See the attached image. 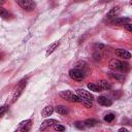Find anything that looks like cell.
I'll return each instance as SVG.
<instances>
[{
	"instance_id": "obj_24",
	"label": "cell",
	"mask_w": 132,
	"mask_h": 132,
	"mask_svg": "<svg viewBox=\"0 0 132 132\" xmlns=\"http://www.w3.org/2000/svg\"><path fill=\"white\" fill-rule=\"evenodd\" d=\"M53 127H54V129H55L56 131H64V130H65V127H64V126H62V125H60L59 123L55 124Z\"/></svg>"
},
{
	"instance_id": "obj_29",
	"label": "cell",
	"mask_w": 132,
	"mask_h": 132,
	"mask_svg": "<svg viewBox=\"0 0 132 132\" xmlns=\"http://www.w3.org/2000/svg\"><path fill=\"white\" fill-rule=\"evenodd\" d=\"M109 1H111V0H101V2H103V3L104 2H109Z\"/></svg>"
},
{
	"instance_id": "obj_2",
	"label": "cell",
	"mask_w": 132,
	"mask_h": 132,
	"mask_svg": "<svg viewBox=\"0 0 132 132\" xmlns=\"http://www.w3.org/2000/svg\"><path fill=\"white\" fill-rule=\"evenodd\" d=\"M69 76L74 80H82L85 77V74L77 68H73L69 70Z\"/></svg>"
},
{
	"instance_id": "obj_12",
	"label": "cell",
	"mask_w": 132,
	"mask_h": 132,
	"mask_svg": "<svg viewBox=\"0 0 132 132\" xmlns=\"http://www.w3.org/2000/svg\"><path fill=\"white\" fill-rule=\"evenodd\" d=\"M53 112H54V107L51 106V105H48V106H45V107L41 110V116H42V117H48V116H51Z\"/></svg>"
},
{
	"instance_id": "obj_15",
	"label": "cell",
	"mask_w": 132,
	"mask_h": 132,
	"mask_svg": "<svg viewBox=\"0 0 132 132\" xmlns=\"http://www.w3.org/2000/svg\"><path fill=\"white\" fill-rule=\"evenodd\" d=\"M98 85H99V87H100L102 90H110V89H111V85H110L108 81L104 80V79L99 80Z\"/></svg>"
},
{
	"instance_id": "obj_28",
	"label": "cell",
	"mask_w": 132,
	"mask_h": 132,
	"mask_svg": "<svg viewBox=\"0 0 132 132\" xmlns=\"http://www.w3.org/2000/svg\"><path fill=\"white\" fill-rule=\"evenodd\" d=\"M119 131H120V132H123V131H124V132H128V130H127L126 128H121V129H119Z\"/></svg>"
},
{
	"instance_id": "obj_11",
	"label": "cell",
	"mask_w": 132,
	"mask_h": 132,
	"mask_svg": "<svg viewBox=\"0 0 132 132\" xmlns=\"http://www.w3.org/2000/svg\"><path fill=\"white\" fill-rule=\"evenodd\" d=\"M58 123V121H56V120H53V119H48V120H45L43 123H42V125L40 126V130H44L46 127H51V126H54L55 124H57Z\"/></svg>"
},
{
	"instance_id": "obj_18",
	"label": "cell",
	"mask_w": 132,
	"mask_h": 132,
	"mask_svg": "<svg viewBox=\"0 0 132 132\" xmlns=\"http://www.w3.org/2000/svg\"><path fill=\"white\" fill-rule=\"evenodd\" d=\"M84 124H85V126H87V127H94V126H96L97 124H99V122H98L97 120H95V119H88V120H86V121L84 122Z\"/></svg>"
},
{
	"instance_id": "obj_27",
	"label": "cell",
	"mask_w": 132,
	"mask_h": 132,
	"mask_svg": "<svg viewBox=\"0 0 132 132\" xmlns=\"http://www.w3.org/2000/svg\"><path fill=\"white\" fill-rule=\"evenodd\" d=\"M125 28H126V30H127V31H129V32H131V31H132V27H131V25H130L129 23L125 25Z\"/></svg>"
},
{
	"instance_id": "obj_17",
	"label": "cell",
	"mask_w": 132,
	"mask_h": 132,
	"mask_svg": "<svg viewBox=\"0 0 132 132\" xmlns=\"http://www.w3.org/2000/svg\"><path fill=\"white\" fill-rule=\"evenodd\" d=\"M59 44H60V42L59 41H56V42H54V43H52L50 46H48V48H47V51H46V56H48V55H51L58 46H59Z\"/></svg>"
},
{
	"instance_id": "obj_25",
	"label": "cell",
	"mask_w": 132,
	"mask_h": 132,
	"mask_svg": "<svg viewBox=\"0 0 132 132\" xmlns=\"http://www.w3.org/2000/svg\"><path fill=\"white\" fill-rule=\"evenodd\" d=\"M7 109H8V106H6V105L1 106V107H0V117H2V116L7 111Z\"/></svg>"
},
{
	"instance_id": "obj_8",
	"label": "cell",
	"mask_w": 132,
	"mask_h": 132,
	"mask_svg": "<svg viewBox=\"0 0 132 132\" xmlns=\"http://www.w3.org/2000/svg\"><path fill=\"white\" fill-rule=\"evenodd\" d=\"M119 12H120V8H119V7H113V8H111V9L107 12V14H106V16H105V21H107V22L109 23L112 19L117 18V15H118Z\"/></svg>"
},
{
	"instance_id": "obj_13",
	"label": "cell",
	"mask_w": 132,
	"mask_h": 132,
	"mask_svg": "<svg viewBox=\"0 0 132 132\" xmlns=\"http://www.w3.org/2000/svg\"><path fill=\"white\" fill-rule=\"evenodd\" d=\"M59 95H60V97H62L63 99H66V100H68V101H71V97H72L73 93H72L71 91H62V92L59 93Z\"/></svg>"
},
{
	"instance_id": "obj_31",
	"label": "cell",
	"mask_w": 132,
	"mask_h": 132,
	"mask_svg": "<svg viewBox=\"0 0 132 132\" xmlns=\"http://www.w3.org/2000/svg\"><path fill=\"white\" fill-rule=\"evenodd\" d=\"M2 57H3V54H1V53H0V59H2Z\"/></svg>"
},
{
	"instance_id": "obj_16",
	"label": "cell",
	"mask_w": 132,
	"mask_h": 132,
	"mask_svg": "<svg viewBox=\"0 0 132 132\" xmlns=\"http://www.w3.org/2000/svg\"><path fill=\"white\" fill-rule=\"evenodd\" d=\"M75 68L79 69L84 74L86 73V70H89V68H88V66H87V64H86L85 62H78V63L75 65Z\"/></svg>"
},
{
	"instance_id": "obj_19",
	"label": "cell",
	"mask_w": 132,
	"mask_h": 132,
	"mask_svg": "<svg viewBox=\"0 0 132 132\" xmlns=\"http://www.w3.org/2000/svg\"><path fill=\"white\" fill-rule=\"evenodd\" d=\"M88 88H89V90H91V91H93V92H101V91H102V89L99 87L98 84H93V82H91V84L88 85Z\"/></svg>"
},
{
	"instance_id": "obj_4",
	"label": "cell",
	"mask_w": 132,
	"mask_h": 132,
	"mask_svg": "<svg viewBox=\"0 0 132 132\" xmlns=\"http://www.w3.org/2000/svg\"><path fill=\"white\" fill-rule=\"evenodd\" d=\"M108 66L111 70H121L123 69V62H121L118 59H111L108 63Z\"/></svg>"
},
{
	"instance_id": "obj_9",
	"label": "cell",
	"mask_w": 132,
	"mask_h": 132,
	"mask_svg": "<svg viewBox=\"0 0 132 132\" xmlns=\"http://www.w3.org/2000/svg\"><path fill=\"white\" fill-rule=\"evenodd\" d=\"M116 56H118L119 58H123V59H130L131 58V54L126 51V50H123V48H119V50H116Z\"/></svg>"
},
{
	"instance_id": "obj_1",
	"label": "cell",
	"mask_w": 132,
	"mask_h": 132,
	"mask_svg": "<svg viewBox=\"0 0 132 132\" xmlns=\"http://www.w3.org/2000/svg\"><path fill=\"white\" fill-rule=\"evenodd\" d=\"M16 3L25 10H33L35 8V2L34 0H15Z\"/></svg>"
},
{
	"instance_id": "obj_10",
	"label": "cell",
	"mask_w": 132,
	"mask_h": 132,
	"mask_svg": "<svg viewBox=\"0 0 132 132\" xmlns=\"http://www.w3.org/2000/svg\"><path fill=\"white\" fill-rule=\"evenodd\" d=\"M97 101L100 105H103V106H110L112 104V101L105 96H99L97 98Z\"/></svg>"
},
{
	"instance_id": "obj_3",
	"label": "cell",
	"mask_w": 132,
	"mask_h": 132,
	"mask_svg": "<svg viewBox=\"0 0 132 132\" xmlns=\"http://www.w3.org/2000/svg\"><path fill=\"white\" fill-rule=\"evenodd\" d=\"M25 87H26V80L24 81H21L19 85H18V87H16V89H15V91H14V93H13V96H12V102H14L19 97H20V95L23 93V90L25 89Z\"/></svg>"
},
{
	"instance_id": "obj_21",
	"label": "cell",
	"mask_w": 132,
	"mask_h": 132,
	"mask_svg": "<svg viewBox=\"0 0 132 132\" xmlns=\"http://www.w3.org/2000/svg\"><path fill=\"white\" fill-rule=\"evenodd\" d=\"M109 76L114 78V79H118V80H124L125 79V76L124 74H118V73H109Z\"/></svg>"
},
{
	"instance_id": "obj_26",
	"label": "cell",
	"mask_w": 132,
	"mask_h": 132,
	"mask_svg": "<svg viewBox=\"0 0 132 132\" xmlns=\"http://www.w3.org/2000/svg\"><path fill=\"white\" fill-rule=\"evenodd\" d=\"M75 127H77L78 129H84L85 128V124L84 123H81V122H75Z\"/></svg>"
},
{
	"instance_id": "obj_14",
	"label": "cell",
	"mask_w": 132,
	"mask_h": 132,
	"mask_svg": "<svg viewBox=\"0 0 132 132\" xmlns=\"http://www.w3.org/2000/svg\"><path fill=\"white\" fill-rule=\"evenodd\" d=\"M54 110H55L56 112L60 113V114H67V113H68V109H67L66 106H64V105H58V106L55 107Z\"/></svg>"
},
{
	"instance_id": "obj_7",
	"label": "cell",
	"mask_w": 132,
	"mask_h": 132,
	"mask_svg": "<svg viewBox=\"0 0 132 132\" xmlns=\"http://www.w3.org/2000/svg\"><path fill=\"white\" fill-rule=\"evenodd\" d=\"M76 94L81 99H88V100H91V101L93 100V95L90 92H88V91H86L84 89H77L76 90Z\"/></svg>"
},
{
	"instance_id": "obj_32",
	"label": "cell",
	"mask_w": 132,
	"mask_h": 132,
	"mask_svg": "<svg viewBox=\"0 0 132 132\" xmlns=\"http://www.w3.org/2000/svg\"><path fill=\"white\" fill-rule=\"evenodd\" d=\"M75 1H86V0H75Z\"/></svg>"
},
{
	"instance_id": "obj_23",
	"label": "cell",
	"mask_w": 132,
	"mask_h": 132,
	"mask_svg": "<svg viewBox=\"0 0 132 132\" xmlns=\"http://www.w3.org/2000/svg\"><path fill=\"white\" fill-rule=\"evenodd\" d=\"M114 118H116V116H114L113 113H107V114L104 117V121L110 123V122H112V121L114 120Z\"/></svg>"
},
{
	"instance_id": "obj_5",
	"label": "cell",
	"mask_w": 132,
	"mask_h": 132,
	"mask_svg": "<svg viewBox=\"0 0 132 132\" xmlns=\"http://www.w3.org/2000/svg\"><path fill=\"white\" fill-rule=\"evenodd\" d=\"M31 123H32L31 120H25V121H23L22 123H20L19 127L16 128V131H22V132L29 131L30 128H31Z\"/></svg>"
},
{
	"instance_id": "obj_20",
	"label": "cell",
	"mask_w": 132,
	"mask_h": 132,
	"mask_svg": "<svg viewBox=\"0 0 132 132\" xmlns=\"http://www.w3.org/2000/svg\"><path fill=\"white\" fill-rule=\"evenodd\" d=\"M9 15H10V13L8 12V10H6V9L3 8V7H0V16H1V18L7 19V18H9Z\"/></svg>"
},
{
	"instance_id": "obj_30",
	"label": "cell",
	"mask_w": 132,
	"mask_h": 132,
	"mask_svg": "<svg viewBox=\"0 0 132 132\" xmlns=\"http://www.w3.org/2000/svg\"><path fill=\"white\" fill-rule=\"evenodd\" d=\"M4 2H5V1H4V0H0V5H2V4H3V3H4Z\"/></svg>"
},
{
	"instance_id": "obj_6",
	"label": "cell",
	"mask_w": 132,
	"mask_h": 132,
	"mask_svg": "<svg viewBox=\"0 0 132 132\" xmlns=\"http://www.w3.org/2000/svg\"><path fill=\"white\" fill-rule=\"evenodd\" d=\"M130 22V19L129 18H114L112 19L109 23L111 25H117V26H121V25H126Z\"/></svg>"
},
{
	"instance_id": "obj_22",
	"label": "cell",
	"mask_w": 132,
	"mask_h": 132,
	"mask_svg": "<svg viewBox=\"0 0 132 132\" xmlns=\"http://www.w3.org/2000/svg\"><path fill=\"white\" fill-rule=\"evenodd\" d=\"M80 102H81L87 108H91V107L93 106V103H92L91 100H88V99H81V98H80Z\"/></svg>"
}]
</instances>
